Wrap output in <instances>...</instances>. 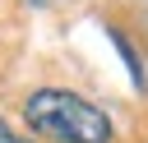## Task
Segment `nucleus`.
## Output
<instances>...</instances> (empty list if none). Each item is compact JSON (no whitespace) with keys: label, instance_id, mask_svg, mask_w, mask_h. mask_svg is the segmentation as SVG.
<instances>
[{"label":"nucleus","instance_id":"nucleus-3","mask_svg":"<svg viewBox=\"0 0 148 143\" xmlns=\"http://www.w3.org/2000/svg\"><path fill=\"white\" fill-rule=\"evenodd\" d=\"M32 5H42V0H32Z\"/></svg>","mask_w":148,"mask_h":143},{"label":"nucleus","instance_id":"nucleus-1","mask_svg":"<svg viewBox=\"0 0 148 143\" xmlns=\"http://www.w3.org/2000/svg\"><path fill=\"white\" fill-rule=\"evenodd\" d=\"M23 120L32 134L56 143H111V120L88 97L69 88H37L23 101Z\"/></svg>","mask_w":148,"mask_h":143},{"label":"nucleus","instance_id":"nucleus-2","mask_svg":"<svg viewBox=\"0 0 148 143\" xmlns=\"http://www.w3.org/2000/svg\"><path fill=\"white\" fill-rule=\"evenodd\" d=\"M0 143H32V138H18V134H14V125H9V120H0Z\"/></svg>","mask_w":148,"mask_h":143}]
</instances>
